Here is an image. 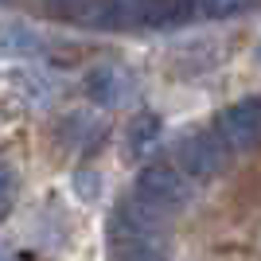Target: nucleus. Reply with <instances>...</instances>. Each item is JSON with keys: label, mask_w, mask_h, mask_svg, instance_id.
Segmentation results:
<instances>
[{"label": "nucleus", "mask_w": 261, "mask_h": 261, "mask_svg": "<svg viewBox=\"0 0 261 261\" xmlns=\"http://www.w3.org/2000/svg\"><path fill=\"white\" fill-rule=\"evenodd\" d=\"M191 12H199L195 0H101L98 12H86V20L101 28H172Z\"/></svg>", "instance_id": "f257e3e1"}, {"label": "nucleus", "mask_w": 261, "mask_h": 261, "mask_svg": "<svg viewBox=\"0 0 261 261\" xmlns=\"http://www.w3.org/2000/svg\"><path fill=\"white\" fill-rule=\"evenodd\" d=\"M137 199L148 203L156 211H179L191 199V184H187V172L184 168H172V164H148L141 175H137Z\"/></svg>", "instance_id": "f03ea898"}, {"label": "nucleus", "mask_w": 261, "mask_h": 261, "mask_svg": "<svg viewBox=\"0 0 261 261\" xmlns=\"http://www.w3.org/2000/svg\"><path fill=\"white\" fill-rule=\"evenodd\" d=\"M175 160H179V168H184L187 175H195V179H211V175L226 172L230 144L222 141V133H218V129L195 133V137L179 141V148H175Z\"/></svg>", "instance_id": "7ed1b4c3"}, {"label": "nucleus", "mask_w": 261, "mask_h": 261, "mask_svg": "<svg viewBox=\"0 0 261 261\" xmlns=\"http://www.w3.org/2000/svg\"><path fill=\"white\" fill-rule=\"evenodd\" d=\"M215 129L230 144V152H250L261 144V101H238L218 113Z\"/></svg>", "instance_id": "20e7f679"}, {"label": "nucleus", "mask_w": 261, "mask_h": 261, "mask_svg": "<svg viewBox=\"0 0 261 261\" xmlns=\"http://www.w3.org/2000/svg\"><path fill=\"white\" fill-rule=\"evenodd\" d=\"M86 90H90V98L98 101V106H121V101L133 98L137 82H133L129 70L106 63V66H94V74L86 78Z\"/></svg>", "instance_id": "39448f33"}, {"label": "nucleus", "mask_w": 261, "mask_h": 261, "mask_svg": "<svg viewBox=\"0 0 261 261\" xmlns=\"http://www.w3.org/2000/svg\"><path fill=\"white\" fill-rule=\"evenodd\" d=\"M156 137H160V117L156 113H137L129 121V129H125V144H129V152L137 160H144L156 148Z\"/></svg>", "instance_id": "423d86ee"}, {"label": "nucleus", "mask_w": 261, "mask_h": 261, "mask_svg": "<svg viewBox=\"0 0 261 261\" xmlns=\"http://www.w3.org/2000/svg\"><path fill=\"white\" fill-rule=\"evenodd\" d=\"M4 51H8V55H23V59H32V55L43 51V43H39V35H35L32 28H23V23L8 20V23H4Z\"/></svg>", "instance_id": "0eeeda50"}, {"label": "nucleus", "mask_w": 261, "mask_h": 261, "mask_svg": "<svg viewBox=\"0 0 261 261\" xmlns=\"http://www.w3.org/2000/svg\"><path fill=\"white\" fill-rule=\"evenodd\" d=\"M250 4V0H195V8L203 12V16H234V12H242Z\"/></svg>", "instance_id": "6e6552de"}, {"label": "nucleus", "mask_w": 261, "mask_h": 261, "mask_svg": "<svg viewBox=\"0 0 261 261\" xmlns=\"http://www.w3.org/2000/svg\"><path fill=\"white\" fill-rule=\"evenodd\" d=\"M47 4H51L55 12H66V16H78V12H82V4H86V0H47Z\"/></svg>", "instance_id": "1a4fd4ad"}, {"label": "nucleus", "mask_w": 261, "mask_h": 261, "mask_svg": "<svg viewBox=\"0 0 261 261\" xmlns=\"http://www.w3.org/2000/svg\"><path fill=\"white\" fill-rule=\"evenodd\" d=\"M12 195H16V175H12V168L4 164V211H12Z\"/></svg>", "instance_id": "9d476101"}, {"label": "nucleus", "mask_w": 261, "mask_h": 261, "mask_svg": "<svg viewBox=\"0 0 261 261\" xmlns=\"http://www.w3.org/2000/svg\"><path fill=\"white\" fill-rule=\"evenodd\" d=\"M257 59H261V51H257Z\"/></svg>", "instance_id": "9b49d317"}]
</instances>
